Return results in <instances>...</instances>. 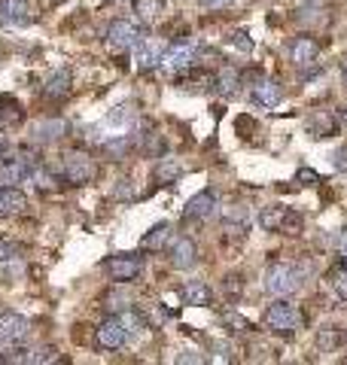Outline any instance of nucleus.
Returning <instances> with one entry per match:
<instances>
[{
  "label": "nucleus",
  "mask_w": 347,
  "mask_h": 365,
  "mask_svg": "<svg viewBox=\"0 0 347 365\" xmlns=\"http://www.w3.org/2000/svg\"><path fill=\"white\" fill-rule=\"evenodd\" d=\"M238 86H241V73L235 71V67H223V71L213 76V88H216L223 98H231V95H235Z\"/></svg>",
  "instance_id": "obj_20"
},
{
  "label": "nucleus",
  "mask_w": 347,
  "mask_h": 365,
  "mask_svg": "<svg viewBox=\"0 0 347 365\" xmlns=\"http://www.w3.org/2000/svg\"><path fill=\"white\" fill-rule=\"evenodd\" d=\"M281 232H283V235H298V232H302V216H298L296 210H286Z\"/></svg>",
  "instance_id": "obj_31"
},
{
  "label": "nucleus",
  "mask_w": 347,
  "mask_h": 365,
  "mask_svg": "<svg viewBox=\"0 0 347 365\" xmlns=\"http://www.w3.org/2000/svg\"><path fill=\"white\" fill-rule=\"evenodd\" d=\"M311 271H314V262H298V265L296 262H277L265 274V289L277 295V299H289L293 292H298L302 280Z\"/></svg>",
  "instance_id": "obj_1"
},
{
  "label": "nucleus",
  "mask_w": 347,
  "mask_h": 365,
  "mask_svg": "<svg viewBox=\"0 0 347 365\" xmlns=\"http://www.w3.org/2000/svg\"><path fill=\"white\" fill-rule=\"evenodd\" d=\"M317 344H320V350H332V347L341 344V335L335 332V329H323V332L317 335Z\"/></svg>",
  "instance_id": "obj_32"
},
{
  "label": "nucleus",
  "mask_w": 347,
  "mask_h": 365,
  "mask_svg": "<svg viewBox=\"0 0 347 365\" xmlns=\"http://www.w3.org/2000/svg\"><path fill=\"white\" fill-rule=\"evenodd\" d=\"M335 247H338V253H341V256H347V232L338 235V244H335Z\"/></svg>",
  "instance_id": "obj_40"
},
{
  "label": "nucleus",
  "mask_w": 347,
  "mask_h": 365,
  "mask_svg": "<svg viewBox=\"0 0 347 365\" xmlns=\"http://www.w3.org/2000/svg\"><path fill=\"white\" fill-rule=\"evenodd\" d=\"M216 207V195L211 189H201L198 195H192L186 201V207H183V220H207V216L213 213Z\"/></svg>",
  "instance_id": "obj_13"
},
{
  "label": "nucleus",
  "mask_w": 347,
  "mask_h": 365,
  "mask_svg": "<svg viewBox=\"0 0 347 365\" xmlns=\"http://www.w3.org/2000/svg\"><path fill=\"white\" fill-rule=\"evenodd\" d=\"M107 43L113 49H137L144 43V31L131 19H113L107 25Z\"/></svg>",
  "instance_id": "obj_5"
},
{
  "label": "nucleus",
  "mask_w": 347,
  "mask_h": 365,
  "mask_svg": "<svg viewBox=\"0 0 347 365\" xmlns=\"http://www.w3.org/2000/svg\"><path fill=\"white\" fill-rule=\"evenodd\" d=\"M104 271H107V277L116 283H131L134 277H141L144 259L134 256V253H116L104 262Z\"/></svg>",
  "instance_id": "obj_4"
},
{
  "label": "nucleus",
  "mask_w": 347,
  "mask_h": 365,
  "mask_svg": "<svg viewBox=\"0 0 347 365\" xmlns=\"http://www.w3.org/2000/svg\"><path fill=\"white\" fill-rule=\"evenodd\" d=\"M332 168L338 170V174H347V143L332 153Z\"/></svg>",
  "instance_id": "obj_34"
},
{
  "label": "nucleus",
  "mask_w": 347,
  "mask_h": 365,
  "mask_svg": "<svg viewBox=\"0 0 347 365\" xmlns=\"http://www.w3.org/2000/svg\"><path fill=\"white\" fill-rule=\"evenodd\" d=\"M317 55H320V43L314 37H296L289 43V61H293L298 71H305V67L314 64Z\"/></svg>",
  "instance_id": "obj_11"
},
{
  "label": "nucleus",
  "mask_w": 347,
  "mask_h": 365,
  "mask_svg": "<svg viewBox=\"0 0 347 365\" xmlns=\"http://www.w3.org/2000/svg\"><path fill=\"white\" fill-rule=\"evenodd\" d=\"M119 323L125 326V332H129L131 338L134 335H144V329H146V319L137 314V311H131V307H125V311L119 314Z\"/></svg>",
  "instance_id": "obj_25"
},
{
  "label": "nucleus",
  "mask_w": 347,
  "mask_h": 365,
  "mask_svg": "<svg viewBox=\"0 0 347 365\" xmlns=\"http://www.w3.org/2000/svg\"><path fill=\"white\" fill-rule=\"evenodd\" d=\"M286 210H289V207H281V204H271V207H265V210L259 213V225L265 228V232H281Z\"/></svg>",
  "instance_id": "obj_23"
},
{
  "label": "nucleus",
  "mask_w": 347,
  "mask_h": 365,
  "mask_svg": "<svg viewBox=\"0 0 347 365\" xmlns=\"http://www.w3.org/2000/svg\"><path fill=\"white\" fill-rule=\"evenodd\" d=\"M31 335V323L16 311L0 314V344H21Z\"/></svg>",
  "instance_id": "obj_9"
},
{
  "label": "nucleus",
  "mask_w": 347,
  "mask_h": 365,
  "mask_svg": "<svg viewBox=\"0 0 347 365\" xmlns=\"http://www.w3.org/2000/svg\"><path fill=\"white\" fill-rule=\"evenodd\" d=\"M201 4H204L207 9H226V6L235 4V0H201Z\"/></svg>",
  "instance_id": "obj_39"
},
{
  "label": "nucleus",
  "mask_w": 347,
  "mask_h": 365,
  "mask_svg": "<svg viewBox=\"0 0 347 365\" xmlns=\"http://www.w3.org/2000/svg\"><path fill=\"white\" fill-rule=\"evenodd\" d=\"M308 131L314 134V137H329L332 134V119L329 116H317L314 122L308 125Z\"/></svg>",
  "instance_id": "obj_33"
},
{
  "label": "nucleus",
  "mask_w": 347,
  "mask_h": 365,
  "mask_svg": "<svg viewBox=\"0 0 347 365\" xmlns=\"http://www.w3.org/2000/svg\"><path fill=\"white\" fill-rule=\"evenodd\" d=\"M344 122H347V110H344Z\"/></svg>",
  "instance_id": "obj_42"
},
{
  "label": "nucleus",
  "mask_w": 347,
  "mask_h": 365,
  "mask_svg": "<svg viewBox=\"0 0 347 365\" xmlns=\"http://www.w3.org/2000/svg\"><path fill=\"white\" fill-rule=\"evenodd\" d=\"M25 207H28V198H25V192H19L16 186H0V216L21 213Z\"/></svg>",
  "instance_id": "obj_18"
},
{
  "label": "nucleus",
  "mask_w": 347,
  "mask_h": 365,
  "mask_svg": "<svg viewBox=\"0 0 347 365\" xmlns=\"http://www.w3.org/2000/svg\"><path fill=\"white\" fill-rule=\"evenodd\" d=\"M223 222L226 225H244L247 222V207L244 204H228L223 210Z\"/></svg>",
  "instance_id": "obj_28"
},
{
  "label": "nucleus",
  "mask_w": 347,
  "mask_h": 365,
  "mask_svg": "<svg viewBox=\"0 0 347 365\" xmlns=\"http://www.w3.org/2000/svg\"><path fill=\"white\" fill-rule=\"evenodd\" d=\"M159 64H161L159 49H153V46H146V43L137 46V67H141V71H153V67H159Z\"/></svg>",
  "instance_id": "obj_26"
},
{
  "label": "nucleus",
  "mask_w": 347,
  "mask_h": 365,
  "mask_svg": "<svg viewBox=\"0 0 347 365\" xmlns=\"http://www.w3.org/2000/svg\"><path fill=\"white\" fill-rule=\"evenodd\" d=\"M213 350H216V362H228L231 356H228V344H223V341H213Z\"/></svg>",
  "instance_id": "obj_37"
},
{
  "label": "nucleus",
  "mask_w": 347,
  "mask_h": 365,
  "mask_svg": "<svg viewBox=\"0 0 347 365\" xmlns=\"http://www.w3.org/2000/svg\"><path fill=\"white\" fill-rule=\"evenodd\" d=\"M281 98H283V88L277 79H259L256 86H253V104L262 107V110H271L281 104Z\"/></svg>",
  "instance_id": "obj_12"
},
{
  "label": "nucleus",
  "mask_w": 347,
  "mask_h": 365,
  "mask_svg": "<svg viewBox=\"0 0 347 365\" xmlns=\"http://www.w3.org/2000/svg\"><path fill=\"white\" fill-rule=\"evenodd\" d=\"M19 259V247L16 244H9V241H0V262H16Z\"/></svg>",
  "instance_id": "obj_36"
},
{
  "label": "nucleus",
  "mask_w": 347,
  "mask_h": 365,
  "mask_svg": "<svg viewBox=\"0 0 347 365\" xmlns=\"http://www.w3.org/2000/svg\"><path fill=\"white\" fill-rule=\"evenodd\" d=\"M341 71H344V79H347V55H344V61H341Z\"/></svg>",
  "instance_id": "obj_41"
},
{
  "label": "nucleus",
  "mask_w": 347,
  "mask_h": 365,
  "mask_svg": "<svg viewBox=\"0 0 347 365\" xmlns=\"http://www.w3.org/2000/svg\"><path fill=\"white\" fill-rule=\"evenodd\" d=\"M71 88H74V73L71 71H58V73L49 76V83H46V88H43V95L49 98V101H61V98L71 95Z\"/></svg>",
  "instance_id": "obj_17"
},
{
  "label": "nucleus",
  "mask_w": 347,
  "mask_h": 365,
  "mask_svg": "<svg viewBox=\"0 0 347 365\" xmlns=\"http://www.w3.org/2000/svg\"><path fill=\"white\" fill-rule=\"evenodd\" d=\"M0 19L9 21V25H28L31 21L28 0H0Z\"/></svg>",
  "instance_id": "obj_16"
},
{
  "label": "nucleus",
  "mask_w": 347,
  "mask_h": 365,
  "mask_svg": "<svg viewBox=\"0 0 347 365\" xmlns=\"http://www.w3.org/2000/svg\"><path fill=\"white\" fill-rule=\"evenodd\" d=\"M113 4H122V0H113Z\"/></svg>",
  "instance_id": "obj_43"
},
{
  "label": "nucleus",
  "mask_w": 347,
  "mask_h": 365,
  "mask_svg": "<svg viewBox=\"0 0 347 365\" xmlns=\"http://www.w3.org/2000/svg\"><path fill=\"white\" fill-rule=\"evenodd\" d=\"M180 295H183V302H186L189 307H207V304L213 302V292H211V287H207L204 280H189V283H183Z\"/></svg>",
  "instance_id": "obj_14"
},
{
  "label": "nucleus",
  "mask_w": 347,
  "mask_h": 365,
  "mask_svg": "<svg viewBox=\"0 0 347 365\" xmlns=\"http://www.w3.org/2000/svg\"><path fill=\"white\" fill-rule=\"evenodd\" d=\"M177 362H204V356H198L195 350H183L180 356H177Z\"/></svg>",
  "instance_id": "obj_38"
},
{
  "label": "nucleus",
  "mask_w": 347,
  "mask_h": 365,
  "mask_svg": "<svg viewBox=\"0 0 347 365\" xmlns=\"http://www.w3.org/2000/svg\"><path fill=\"white\" fill-rule=\"evenodd\" d=\"M195 61H198V46L195 43H174L161 52V67H168V71L186 73L195 67Z\"/></svg>",
  "instance_id": "obj_7"
},
{
  "label": "nucleus",
  "mask_w": 347,
  "mask_h": 365,
  "mask_svg": "<svg viewBox=\"0 0 347 365\" xmlns=\"http://www.w3.org/2000/svg\"><path fill=\"white\" fill-rule=\"evenodd\" d=\"M131 125H134V110L122 104V107H113L107 116H104V119L95 125V131H98L101 143H104V140H110V137L131 134Z\"/></svg>",
  "instance_id": "obj_3"
},
{
  "label": "nucleus",
  "mask_w": 347,
  "mask_h": 365,
  "mask_svg": "<svg viewBox=\"0 0 347 365\" xmlns=\"http://www.w3.org/2000/svg\"><path fill=\"white\" fill-rule=\"evenodd\" d=\"M180 174H183V168L174 162V158H161V162L156 165V182H161V186H168V182L180 180Z\"/></svg>",
  "instance_id": "obj_24"
},
{
  "label": "nucleus",
  "mask_w": 347,
  "mask_h": 365,
  "mask_svg": "<svg viewBox=\"0 0 347 365\" xmlns=\"http://www.w3.org/2000/svg\"><path fill=\"white\" fill-rule=\"evenodd\" d=\"M223 323L228 326V332H238V335H244V332H250V323L241 314H226L223 317Z\"/></svg>",
  "instance_id": "obj_30"
},
{
  "label": "nucleus",
  "mask_w": 347,
  "mask_h": 365,
  "mask_svg": "<svg viewBox=\"0 0 347 365\" xmlns=\"http://www.w3.org/2000/svg\"><path fill=\"white\" fill-rule=\"evenodd\" d=\"M296 180L302 182V186H320V182H323L317 170H311V168H302V170H298V174H296Z\"/></svg>",
  "instance_id": "obj_35"
},
{
  "label": "nucleus",
  "mask_w": 347,
  "mask_h": 365,
  "mask_svg": "<svg viewBox=\"0 0 347 365\" xmlns=\"http://www.w3.org/2000/svg\"><path fill=\"white\" fill-rule=\"evenodd\" d=\"M95 158L89 153H67L64 155V180L71 182V186H86V182L95 180Z\"/></svg>",
  "instance_id": "obj_6"
},
{
  "label": "nucleus",
  "mask_w": 347,
  "mask_h": 365,
  "mask_svg": "<svg viewBox=\"0 0 347 365\" xmlns=\"http://www.w3.org/2000/svg\"><path fill=\"white\" fill-rule=\"evenodd\" d=\"M134 13L146 25H156V21L165 16V0H134Z\"/></svg>",
  "instance_id": "obj_21"
},
{
  "label": "nucleus",
  "mask_w": 347,
  "mask_h": 365,
  "mask_svg": "<svg viewBox=\"0 0 347 365\" xmlns=\"http://www.w3.org/2000/svg\"><path fill=\"white\" fill-rule=\"evenodd\" d=\"M125 341H129V332H125V326L119 323V317H107L95 329V344H98V350H119Z\"/></svg>",
  "instance_id": "obj_8"
},
{
  "label": "nucleus",
  "mask_w": 347,
  "mask_h": 365,
  "mask_svg": "<svg viewBox=\"0 0 347 365\" xmlns=\"http://www.w3.org/2000/svg\"><path fill=\"white\" fill-rule=\"evenodd\" d=\"M64 131H67V125L61 119H43L31 128V137H34V143H55L64 137Z\"/></svg>",
  "instance_id": "obj_15"
},
{
  "label": "nucleus",
  "mask_w": 347,
  "mask_h": 365,
  "mask_svg": "<svg viewBox=\"0 0 347 365\" xmlns=\"http://www.w3.org/2000/svg\"><path fill=\"white\" fill-rule=\"evenodd\" d=\"M171 241H174V228H171V222H159V225H153V228H149V232L144 235L141 247H144V250H165Z\"/></svg>",
  "instance_id": "obj_19"
},
{
  "label": "nucleus",
  "mask_w": 347,
  "mask_h": 365,
  "mask_svg": "<svg viewBox=\"0 0 347 365\" xmlns=\"http://www.w3.org/2000/svg\"><path fill=\"white\" fill-rule=\"evenodd\" d=\"M326 287L338 302H347V265H338L326 274Z\"/></svg>",
  "instance_id": "obj_22"
},
{
  "label": "nucleus",
  "mask_w": 347,
  "mask_h": 365,
  "mask_svg": "<svg viewBox=\"0 0 347 365\" xmlns=\"http://www.w3.org/2000/svg\"><path fill=\"white\" fill-rule=\"evenodd\" d=\"M228 43H231V49H238L241 55H250V52H253V40H250L247 31H235V34L228 37Z\"/></svg>",
  "instance_id": "obj_29"
},
{
  "label": "nucleus",
  "mask_w": 347,
  "mask_h": 365,
  "mask_svg": "<svg viewBox=\"0 0 347 365\" xmlns=\"http://www.w3.org/2000/svg\"><path fill=\"white\" fill-rule=\"evenodd\" d=\"M262 319H265V326H268L271 332H277V335H293L296 329H298V307L293 302L281 299V302H274L268 311L262 314Z\"/></svg>",
  "instance_id": "obj_2"
},
{
  "label": "nucleus",
  "mask_w": 347,
  "mask_h": 365,
  "mask_svg": "<svg viewBox=\"0 0 347 365\" xmlns=\"http://www.w3.org/2000/svg\"><path fill=\"white\" fill-rule=\"evenodd\" d=\"M344 265H347V256H344Z\"/></svg>",
  "instance_id": "obj_44"
},
{
  "label": "nucleus",
  "mask_w": 347,
  "mask_h": 365,
  "mask_svg": "<svg viewBox=\"0 0 347 365\" xmlns=\"http://www.w3.org/2000/svg\"><path fill=\"white\" fill-rule=\"evenodd\" d=\"M171 265L180 268V271H189L198 265V247H195L192 237H174L171 241Z\"/></svg>",
  "instance_id": "obj_10"
},
{
  "label": "nucleus",
  "mask_w": 347,
  "mask_h": 365,
  "mask_svg": "<svg viewBox=\"0 0 347 365\" xmlns=\"http://www.w3.org/2000/svg\"><path fill=\"white\" fill-rule=\"evenodd\" d=\"M0 119L4 122H21V107H19V101L13 98H0Z\"/></svg>",
  "instance_id": "obj_27"
}]
</instances>
